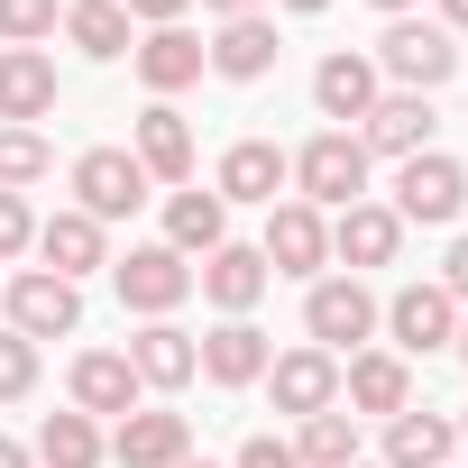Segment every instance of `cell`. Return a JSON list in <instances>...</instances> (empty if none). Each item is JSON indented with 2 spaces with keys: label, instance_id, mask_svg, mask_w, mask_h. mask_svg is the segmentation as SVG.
<instances>
[{
  "label": "cell",
  "instance_id": "cell-1",
  "mask_svg": "<svg viewBox=\"0 0 468 468\" xmlns=\"http://www.w3.org/2000/svg\"><path fill=\"white\" fill-rule=\"evenodd\" d=\"M294 165V202H313V211H349V202H367V147L349 138V129H322L313 147H294L285 156Z\"/></svg>",
  "mask_w": 468,
  "mask_h": 468
},
{
  "label": "cell",
  "instance_id": "cell-2",
  "mask_svg": "<svg viewBox=\"0 0 468 468\" xmlns=\"http://www.w3.org/2000/svg\"><path fill=\"white\" fill-rule=\"evenodd\" d=\"M377 74H395V92H441L459 74V47H450L441 19H395L377 37Z\"/></svg>",
  "mask_w": 468,
  "mask_h": 468
},
{
  "label": "cell",
  "instance_id": "cell-3",
  "mask_svg": "<svg viewBox=\"0 0 468 468\" xmlns=\"http://www.w3.org/2000/svg\"><path fill=\"white\" fill-rule=\"evenodd\" d=\"M377 313H386V303H377L358 276H313V294H303V331H313V349H331V358H340V349H367V340H377Z\"/></svg>",
  "mask_w": 468,
  "mask_h": 468
},
{
  "label": "cell",
  "instance_id": "cell-4",
  "mask_svg": "<svg viewBox=\"0 0 468 468\" xmlns=\"http://www.w3.org/2000/svg\"><path fill=\"white\" fill-rule=\"evenodd\" d=\"M395 220H431V229H450L459 211H468V175H459V156H441V147H422V156H404V175H395V202H386Z\"/></svg>",
  "mask_w": 468,
  "mask_h": 468
},
{
  "label": "cell",
  "instance_id": "cell-5",
  "mask_svg": "<svg viewBox=\"0 0 468 468\" xmlns=\"http://www.w3.org/2000/svg\"><path fill=\"white\" fill-rule=\"evenodd\" d=\"M74 211H92V220H129L138 202H147V165L129 156V147H83L74 156Z\"/></svg>",
  "mask_w": 468,
  "mask_h": 468
},
{
  "label": "cell",
  "instance_id": "cell-6",
  "mask_svg": "<svg viewBox=\"0 0 468 468\" xmlns=\"http://www.w3.org/2000/svg\"><path fill=\"white\" fill-rule=\"evenodd\" d=\"M111 285H120V303H129V313L165 322V313H175V303L193 294V258H175V249L156 239V249H129V258L111 267Z\"/></svg>",
  "mask_w": 468,
  "mask_h": 468
},
{
  "label": "cell",
  "instance_id": "cell-7",
  "mask_svg": "<svg viewBox=\"0 0 468 468\" xmlns=\"http://www.w3.org/2000/svg\"><path fill=\"white\" fill-rule=\"evenodd\" d=\"M10 331H19V340H74V331H83V285H65V276H47V267L10 276Z\"/></svg>",
  "mask_w": 468,
  "mask_h": 468
},
{
  "label": "cell",
  "instance_id": "cell-8",
  "mask_svg": "<svg viewBox=\"0 0 468 468\" xmlns=\"http://www.w3.org/2000/svg\"><path fill=\"white\" fill-rule=\"evenodd\" d=\"M267 285H276V276H267V258H258V249H239V239H220V249L193 267V294H202L220 322H249Z\"/></svg>",
  "mask_w": 468,
  "mask_h": 468
},
{
  "label": "cell",
  "instance_id": "cell-9",
  "mask_svg": "<svg viewBox=\"0 0 468 468\" xmlns=\"http://www.w3.org/2000/svg\"><path fill=\"white\" fill-rule=\"evenodd\" d=\"M258 258H267V276H322V267H331V220H322L313 202H276Z\"/></svg>",
  "mask_w": 468,
  "mask_h": 468
},
{
  "label": "cell",
  "instance_id": "cell-10",
  "mask_svg": "<svg viewBox=\"0 0 468 468\" xmlns=\"http://www.w3.org/2000/svg\"><path fill=\"white\" fill-rule=\"evenodd\" d=\"M258 386L276 395V413L313 422V413H331V404H340V358H331V349H285V358H267V377H258Z\"/></svg>",
  "mask_w": 468,
  "mask_h": 468
},
{
  "label": "cell",
  "instance_id": "cell-11",
  "mask_svg": "<svg viewBox=\"0 0 468 468\" xmlns=\"http://www.w3.org/2000/svg\"><path fill=\"white\" fill-rule=\"evenodd\" d=\"M377 322H386L395 358H422V349H450V340H459V303H450L441 285H404Z\"/></svg>",
  "mask_w": 468,
  "mask_h": 468
},
{
  "label": "cell",
  "instance_id": "cell-12",
  "mask_svg": "<svg viewBox=\"0 0 468 468\" xmlns=\"http://www.w3.org/2000/svg\"><path fill=\"white\" fill-rule=\"evenodd\" d=\"M111 459H120V468H175V459H193V422L165 413V404H138V413H120Z\"/></svg>",
  "mask_w": 468,
  "mask_h": 468
},
{
  "label": "cell",
  "instance_id": "cell-13",
  "mask_svg": "<svg viewBox=\"0 0 468 468\" xmlns=\"http://www.w3.org/2000/svg\"><path fill=\"white\" fill-rule=\"evenodd\" d=\"M377 92H386L377 56H349V47H340V56H322V65H313V111H322V120H340V129H349V120H367V111H377Z\"/></svg>",
  "mask_w": 468,
  "mask_h": 468
},
{
  "label": "cell",
  "instance_id": "cell-14",
  "mask_svg": "<svg viewBox=\"0 0 468 468\" xmlns=\"http://www.w3.org/2000/svg\"><path fill=\"white\" fill-rule=\"evenodd\" d=\"M358 147L367 156H422L431 147V92H377V111L358 120Z\"/></svg>",
  "mask_w": 468,
  "mask_h": 468
},
{
  "label": "cell",
  "instance_id": "cell-15",
  "mask_svg": "<svg viewBox=\"0 0 468 468\" xmlns=\"http://www.w3.org/2000/svg\"><path fill=\"white\" fill-rule=\"evenodd\" d=\"M129 156L147 165V184H193V120H184L175 101H147V111H138Z\"/></svg>",
  "mask_w": 468,
  "mask_h": 468
},
{
  "label": "cell",
  "instance_id": "cell-16",
  "mask_svg": "<svg viewBox=\"0 0 468 468\" xmlns=\"http://www.w3.org/2000/svg\"><path fill=\"white\" fill-rule=\"evenodd\" d=\"M395 249H404V220L386 211V202H349V211H331V258L358 276V267H395Z\"/></svg>",
  "mask_w": 468,
  "mask_h": 468
},
{
  "label": "cell",
  "instance_id": "cell-17",
  "mask_svg": "<svg viewBox=\"0 0 468 468\" xmlns=\"http://www.w3.org/2000/svg\"><path fill=\"white\" fill-rule=\"evenodd\" d=\"M294 184V165H285V147L276 138H239V147H229L220 156V175H211V193L220 202H267L276 211V193Z\"/></svg>",
  "mask_w": 468,
  "mask_h": 468
},
{
  "label": "cell",
  "instance_id": "cell-18",
  "mask_svg": "<svg viewBox=\"0 0 468 468\" xmlns=\"http://www.w3.org/2000/svg\"><path fill=\"white\" fill-rule=\"evenodd\" d=\"M129 65H138V83H147L156 101H175L184 83H202V65H211V56H202V37H193V28H147V37L129 47Z\"/></svg>",
  "mask_w": 468,
  "mask_h": 468
},
{
  "label": "cell",
  "instance_id": "cell-19",
  "mask_svg": "<svg viewBox=\"0 0 468 468\" xmlns=\"http://www.w3.org/2000/svg\"><path fill=\"white\" fill-rule=\"evenodd\" d=\"M138 395H147V386H138L129 349H83V358H74V413H92V422L111 413V422H120V413H138Z\"/></svg>",
  "mask_w": 468,
  "mask_h": 468
},
{
  "label": "cell",
  "instance_id": "cell-20",
  "mask_svg": "<svg viewBox=\"0 0 468 468\" xmlns=\"http://www.w3.org/2000/svg\"><path fill=\"white\" fill-rule=\"evenodd\" d=\"M56 111V65L37 47H0V129H37Z\"/></svg>",
  "mask_w": 468,
  "mask_h": 468
},
{
  "label": "cell",
  "instance_id": "cell-21",
  "mask_svg": "<svg viewBox=\"0 0 468 468\" xmlns=\"http://www.w3.org/2000/svg\"><path fill=\"white\" fill-rule=\"evenodd\" d=\"M202 56H211V74H229V83H258V74H276L285 37H276L267 10H249V19H220V37H211Z\"/></svg>",
  "mask_w": 468,
  "mask_h": 468
},
{
  "label": "cell",
  "instance_id": "cell-22",
  "mask_svg": "<svg viewBox=\"0 0 468 468\" xmlns=\"http://www.w3.org/2000/svg\"><path fill=\"white\" fill-rule=\"evenodd\" d=\"M340 395H349V413L395 422V413L413 404V377H404V358H395V349H358V358L340 367Z\"/></svg>",
  "mask_w": 468,
  "mask_h": 468
},
{
  "label": "cell",
  "instance_id": "cell-23",
  "mask_svg": "<svg viewBox=\"0 0 468 468\" xmlns=\"http://www.w3.org/2000/svg\"><path fill=\"white\" fill-rule=\"evenodd\" d=\"M37 258H47V276L83 285L92 267H111V249H101V220H92V211H56V220H37Z\"/></svg>",
  "mask_w": 468,
  "mask_h": 468
},
{
  "label": "cell",
  "instance_id": "cell-24",
  "mask_svg": "<svg viewBox=\"0 0 468 468\" xmlns=\"http://www.w3.org/2000/svg\"><path fill=\"white\" fill-rule=\"evenodd\" d=\"M193 358H202V377H211V386H258L276 349H267V331H258V322H220V331H202V340H193Z\"/></svg>",
  "mask_w": 468,
  "mask_h": 468
},
{
  "label": "cell",
  "instance_id": "cell-25",
  "mask_svg": "<svg viewBox=\"0 0 468 468\" xmlns=\"http://www.w3.org/2000/svg\"><path fill=\"white\" fill-rule=\"evenodd\" d=\"M220 239H229V202L175 184V193H165V249H175V258H211Z\"/></svg>",
  "mask_w": 468,
  "mask_h": 468
},
{
  "label": "cell",
  "instance_id": "cell-26",
  "mask_svg": "<svg viewBox=\"0 0 468 468\" xmlns=\"http://www.w3.org/2000/svg\"><path fill=\"white\" fill-rule=\"evenodd\" d=\"M129 367H138V386H156V395H175V386H193V377H202L193 331H175V322H147V331L129 340Z\"/></svg>",
  "mask_w": 468,
  "mask_h": 468
},
{
  "label": "cell",
  "instance_id": "cell-27",
  "mask_svg": "<svg viewBox=\"0 0 468 468\" xmlns=\"http://www.w3.org/2000/svg\"><path fill=\"white\" fill-rule=\"evenodd\" d=\"M450 450H459V422H450V413H413V404H404V413L386 422V468H441Z\"/></svg>",
  "mask_w": 468,
  "mask_h": 468
},
{
  "label": "cell",
  "instance_id": "cell-28",
  "mask_svg": "<svg viewBox=\"0 0 468 468\" xmlns=\"http://www.w3.org/2000/svg\"><path fill=\"white\" fill-rule=\"evenodd\" d=\"M65 37L92 56V65H111V56H129L138 37H129V10H120V0H74V10H65Z\"/></svg>",
  "mask_w": 468,
  "mask_h": 468
},
{
  "label": "cell",
  "instance_id": "cell-29",
  "mask_svg": "<svg viewBox=\"0 0 468 468\" xmlns=\"http://www.w3.org/2000/svg\"><path fill=\"white\" fill-rule=\"evenodd\" d=\"M37 459H47V468H101L111 441L92 431V413H47V422H37Z\"/></svg>",
  "mask_w": 468,
  "mask_h": 468
},
{
  "label": "cell",
  "instance_id": "cell-30",
  "mask_svg": "<svg viewBox=\"0 0 468 468\" xmlns=\"http://www.w3.org/2000/svg\"><path fill=\"white\" fill-rule=\"evenodd\" d=\"M294 459H303V468H349V459H358V413H340V404L313 413V422L294 431Z\"/></svg>",
  "mask_w": 468,
  "mask_h": 468
},
{
  "label": "cell",
  "instance_id": "cell-31",
  "mask_svg": "<svg viewBox=\"0 0 468 468\" xmlns=\"http://www.w3.org/2000/svg\"><path fill=\"white\" fill-rule=\"evenodd\" d=\"M56 165V147L37 138V129H0V193H19V184H37Z\"/></svg>",
  "mask_w": 468,
  "mask_h": 468
},
{
  "label": "cell",
  "instance_id": "cell-32",
  "mask_svg": "<svg viewBox=\"0 0 468 468\" xmlns=\"http://www.w3.org/2000/svg\"><path fill=\"white\" fill-rule=\"evenodd\" d=\"M56 28H65L56 0H0V47H37V37H56Z\"/></svg>",
  "mask_w": 468,
  "mask_h": 468
},
{
  "label": "cell",
  "instance_id": "cell-33",
  "mask_svg": "<svg viewBox=\"0 0 468 468\" xmlns=\"http://www.w3.org/2000/svg\"><path fill=\"white\" fill-rule=\"evenodd\" d=\"M37 386V340H19V331H0V404H19Z\"/></svg>",
  "mask_w": 468,
  "mask_h": 468
},
{
  "label": "cell",
  "instance_id": "cell-34",
  "mask_svg": "<svg viewBox=\"0 0 468 468\" xmlns=\"http://www.w3.org/2000/svg\"><path fill=\"white\" fill-rule=\"evenodd\" d=\"M19 249H37V211L19 193H0V258H19Z\"/></svg>",
  "mask_w": 468,
  "mask_h": 468
},
{
  "label": "cell",
  "instance_id": "cell-35",
  "mask_svg": "<svg viewBox=\"0 0 468 468\" xmlns=\"http://www.w3.org/2000/svg\"><path fill=\"white\" fill-rule=\"evenodd\" d=\"M229 468H303V459H294V441L258 431V441H239V459H229Z\"/></svg>",
  "mask_w": 468,
  "mask_h": 468
},
{
  "label": "cell",
  "instance_id": "cell-36",
  "mask_svg": "<svg viewBox=\"0 0 468 468\" xmlns=\"http://www.w3.org/2000/svg\"><path fill=\"white\" fill-rule=\"evenodd\" d=\"M120 10H129V19H147V28H184L193 0H120Z\"/></svg>",
  "mask_w": 468,
  "mask_h": 468
},
{
  "label": "cell",
  "instance_id": "cell-37",
  "mask_svg": "<svg viewBox=\"0 0 468 468\" xmlns=\"http://www.w3.org/2000/svg\"><path fill=\"white\" fill-rule=\"evenodd\" d=\"M441 294L468 303V239H450V267H441Z\"/></svg>",
  "mask_w": 468,
  "mask_h": 468
},
{
  "label": "cell",
  "instance_id": "cell-38",
  "mask_svg": "<svg viewBox=\"0 0 468 468\" xmlns=\"http://www.w3.org/2000/svg\"><path fill=\"white\" fill-rule=\"evenodd\" d=\"M202 10H220V19H249V10H267V0H202Z\"/></svg>",
  "mask_w": 468,
  "mask_h": 468
},
{
  "label": "cell",
  "instance_id": "cell-39",
  "mask_svg": "<svg viewBox=\"0 0 468 468\" xmlns=\"http://www.w3.org/2000/svg\"><path fill=\"white\" fill-rule=\"evenodd\" d=\"M441 28H450V37L468 28V0H441Z\"/></svg>",
  "mask_w": 468,
  "mask_h": 468
},
{
  "label": "cell",
  "instance_id": "cell-40",
  "mask_svg": "<svg viewBox=\"0 0 468 468\" xmlns=\"http://www.w3.org/2000/svg\"><path fill=\"white\" fill-rule=\"evenodd\" d=\"M276 10H294V19H313V10H331V0H276Z\"/></svg>",
  "mask_w": 468,
  "mask_h": 468
},
{
  "label": "cell",
  "instance_id": "cell-41",
  "mask_svg": "<svg viewBox=\"0 0 468 468\" xmlns=\"http://www.w3.org/2000/svg\"><path fill=\"white\" fill-rule=\"evenodd\" d=\"M377 10H386V19H413V10H422V0H377Z\"/></svg>",
  "mask_w": 468,
  "mask_h": 468
},
{
  "label": "cell",
  "instance_id": "cell-42",
  "mask_svg": "<svg viewBox=\"0 0 468 468\" xmlns=\"http://www.w3.org/2000/svg\"><path fill=\"white\" fill-rule=\"evenodd\" d=\"M0 468H28V450H19V441H0Z\"/></svg>",
  "mask_w": 468,
  "mask_h": 468
},
{
  "label": "cell",
  "instance_id": "cell-43",
  "mask_svg": "<svg viewBox=\"0 0 468 468\" xmlns=\"http://www.w3.org/2000/svg\"><path fill=\"white\" fill-rule=\"evenodd\" d=\"M450 349H459V358H468V322H459V340H450Z\"/></svg>",
  "mask_w": 468,
  "mask_h": 468
},
{
  "label": "cell",
  "instance_id": "cell-44",
  "mask_svg": "<svg viewBox=\"0 0 468 468\" xmlns=\"http://www.w3.org/2000/svg\"><path fill=\"white\" fill-rule=\"evenodd\" d=\"M175 468H211V459H175Z\"/></svg>",
  "mask_w": 468,
  "mask_h": 468
},
{
  "label": "cell",
  "instance_id": "cell-45",
  "mask_svg": "<svg viewBox=\"0 0 468 468\" xmlns=\"http://www.w3.org/2000/svg\"><path fill=\"white\" fill-rule=\"evenodd\" d=\"M459 441H468V422H459Z\"/></svg>",
  "mask_w": 468,
  "mask_h": 468
},
{
  "label": "cell",
  "instance_id": "cell-46",
  "mask_svg": "<svg viewBox=\"0 0 468 468\" xmlns=\"http://www.w3.org/2000/svg\"><path fill=\"white\" fill-rule=\"evenodd\" d=\"M349 468H367V459H349Z\"/></svg>",
  "mask_w": 468,
  "mask_h": 468
}]
</instances>
